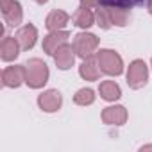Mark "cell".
I'll list each match as a JSON object with an SVG mask.
<instances>
[{"mask_svg": "<svg viewBox=\"0 0 152 152\" xmlns=\"http://www.w3.org/2000/svg\"><path fill=\"white\" fill-rule=\"evenodd\" d=\"M100 4L109 6V7H122V9H131L134 6H140L147 0H99Z\"/></svg>", "mask_w": 152, "mask_h": 152, "instance_id": "obj_1", "label": "cell"}]
</instances>
